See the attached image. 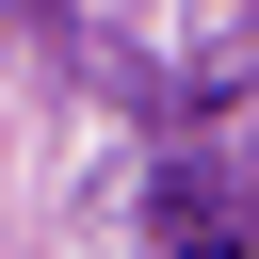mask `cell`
Listing matches in <instances>:
<instances>
[{
  "mask_svg": "<svg viewBox=\"0 0 259 259\" xmlns=\"http://www.w3.org/2000/svg\"><path fill=\"white\" fill-rule=\"evenodd\" d=\"M194 259H243V243H194Z\"/></svg>",
  "mask_w": 259,
  "mask_h": 259,
  "instance_id": "1",
  "label": "cell"
}]
</instances>
